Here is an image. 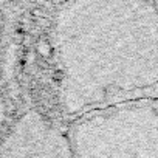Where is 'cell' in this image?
Here are the masks:
<instances>
[{
	"instance_id": "obj_1",
	"label": "cell",
	"mask_w": 158,
	"mask_h": 158,
	"mask_svg": "<svg viewBox=\"0 0 158 158\" xmlns=\"http://www.w3.org/2000/svg\"><path fill=\"white\" fill-rule=\"evenodd\" d=\"M57 104L67 123L93 110L158 96V10L147 2L57 5Z\"/></svg>"
},
{
	"instance_id": "obj_2",
	"label": "cell",
	"mask_w": 158,
	"mask_h": 158,
	"mask_svg": "<svg viewBox=\"0 0 158 158\" xmlns=\"http://www.w3.org/2000/svg\"><path fill=\"white\" fill-rule=\"evenodd\" d=\"M74 158H158V110L150 99L93 110L65 129Z\"/></svg>"
},
{
	"instance_id": "obj_3",
	"label": "cell",
	"mask_w": 158,
	"mask_h": 158,
	"mask_svg": "<svg viewBox=\"0 0 158 158\" xmlns=\"http://www.w3.org/2000/svg\"><path fill=\"white\" fill-rule=\"evenodd\" d=\"M0 158H74L65 129L42 112H23L0 138Z\"/></svg>"
},
{
	"instance_id": "obj_4",
	"label": "cell",
	"mask_w": 158,
	"mask_h": 158,
	"mask_svg": "<svg viewBox=\"0 0 158 158\" xmlns=\"http://www.w3.org/2000/svg\"><path fill=\"white\" fill-rule=\"evenodd\" d=\"M36 51H37V54H40V56L45 57V59L51 57L53 53H54V48H53L51 40H48V39H45V37L39 39L37 44H36Z\"/></svg>"
},
{
	"instance_id": "obj_5",
	"label": "cell",
	"mask_w": 158,
	"mask_h": 158,
	"mask_svg": "<svg viewBox=\"0 0 158 158\" xmlns=\"http://www.w3.org/2000/svg\"><path fill=\"white\" fill-rule=\"evenodd\" d=\"M6 127H8V107L5 102V96L0 90V138L5 133Z\"/></svg>"
},
{
	"instance_id": "obj_6",
	"label": "cell",
	"mask_w": 158,
	"mask_h": 158,
	"mask_svg": "<svg viewBox=\"0 0 158 158\" xmlns=\"http://www.w3.org/2000/svg\"><path fill=\"white\" fill-rule=\"evenodd\" d=\"M2 27H3V3H0V33H2Z\"/></svg>"
}]
</instances>
